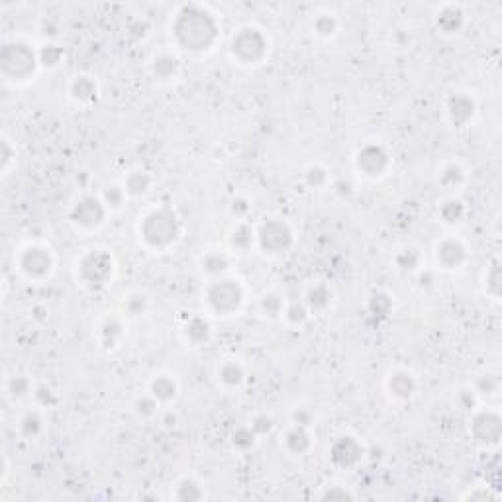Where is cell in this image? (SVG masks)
I'll return each mask as SVG.
<instances>
[{
  "label": "cell",
  "mask_w": 502,
  "mask_h": 502,
  "mask_svg": "<svg viewBox=\"0 0 502 502\" xmlns=\"http://www.w3.org/2000/svg\"><path fill=\"white\" fill-rule=\"evenodd\" d=\"M173 36L181 49L188 53H204L214 46L218 38V24L206 12L185 9L173 24Z\"/></svg>",
  "instance_id": "1"
},
{
  "label": "cell",
  "mask_w": 502,
  "mask_h": 502,
  "mask_svg": "<svg viewBox=\"0 0 502 502\" xmlns=\"http://www.w3.org/2000/svg\"><path fill=\"white\" fill-rule=\"evenodd\" d=\"M178 237H181V222L177 214L167 206L154 208L144 214V218H139V240L147 250L155 253L167 251L177 243Z\"/></svg>",
  "instance_id": "2"
},
{
  "label": "cell",
  "mask_w": 502,
  "mask_h": 502,
  "mask_svg": "<svg viewBox=\"0 0 502 502\" xmlns=\"http://www.w3.org/2000/svg\"><path fill=\"white\" fill-rule=\"evenodd\" d=\"M243 287L234 279H214L204 291V302L216 316H234L243 306Z\"/></svg>",
  "instance_id": "3"
},
{
  "label": "cell",
  "mask_w": 502,
  "mask_h": 502,
  "mask_svg": "<svg viewBox=\"0 0 502 502\" xmlns=\"http://www.w3.org/2000/svg\"><path fill=\"white\" fill-rule=\"evenodd\" d=\"M230 51L242 65H260L269 53V40L255 26H243L232 36Z\"/></svg>",
  "instance_id": "4"
},
{
  "label": "cell",
  "mask_w": 502,
  "mask_h": 502,
  "mask_svg": "<svg viewBox=\"0 0 502 502\" xmlns=\"http://www.w3.org/2000/svg\"><path fill=\"white\" fill-rule=\"evenodd\" d=\"M16 267L28 281L40 283L46 281L53 273L55 267V260L53 253L49 247L41 245V243H28L22 250L18 251Z\"/></svg>",
  "instance_id": "5"
},
{
  "label": "cell",
  "mask_w": 502,
  "mask_h": 502,
  "mask_svg": "<svg viewBox=\"0 0 502 502\" xmlns=\"http://www.w3.org/2000/svg\"><path fill=\"white\" fill-rule=\"evenodd\" d=\"M40 65V57L33 53V49L26 43H12L4 46L2 51V75L6 81L20 82L28 81L36 73V67Z\"/></svg>",
  "instance_id": "6"
},
{
  "label": "cell",
  "mask_w": 502,
  "mask_h": 502,
  "mask_svg": "<svg viewBox=\"0 0 502 502\" xmlns=\"http://www.w3.org/2000/svg\"><path fill=\"white\" fill-rule=\"evenodd\" d=\"M77 273L89 287H105L114 277V257L106 250H89L77 261Z\"/></svg>",
  "instance_id": "7"
},
{
  "label": "cell",
  "mask_w": 502,
  "mask_h": 502,
  "mask_svg": "<svg viewBox=\"0 0 502 502\" xmlns=\"http://www.w3.org/2000/svg\"><path fill=\"white\" fill-rule=\"evenodd\" d=\"M255 242L269 255H284L291 250L294 235L284 220L269 218L255 230Z\"/></svg>",
  "instance_id": "8"
},
{
  "label": "cell",
  "mask_w": 502,
  "mask_h": 502,
  "mask_svg": "<svg viewBox=\"0 0 502 502\" xmlns=\"http://www.w3.org/2000/svg\"><path fill=\"white\" fill-rule=\"evenodd\" d=\"M108 208L102 203L100 196H81L69 210V220L77 230L81 232H92L105 224Z\"/></svg>",
  "instance_id": "9"
},
{
  "label": "cell",
  "mask_w": 502,
  "mask_h": 502,
  "mask_svg": "<svg viewBox=\"0 0 502 502\" xmlns=\"http://www.w3.org/2000/svg\"><path fill=\"white\" fill-rule=\"evenodd\" d=\"M469 432L473 439L485 447L498 446L501 442V414L496 410H479L469 420Z\"/></svg>",
  "instance_id": "10"
},
{
  "label": "cell",
  "mask_w": 502,
  "mask_h": 502,
  "mask_svg": "<svg viewBox=\"0 0 502 502\" xmlns=\"http://www.w3.org/2000/svg\"><path fill=\"white\" fill-rule=\"evenodd\" d=\"M356 167L369 178H381L390 167V155L379 144H367L356 154Z\"/></svg>",
  "instance_id": "11"
},
{
  "label": "cell",
  "mask_w": 502,
  "mask_h": 502,
  "mask_svg": "<svg viewBox=\"0 0 502 502\" xmlns=\"http://www.w3.org/2000/svg\"><path fill=\"white\" fill-rule=\"evenodd\" d=\"M434 255H436V263L439 265V269L444 271H455V269H461V265L469 257V251L467 245L455 237V235H447L444 240H439L434 247Z\"/></svg>",
  "instance_id": "12"
},
{
  "label": "cell",
  "mask_w": 502,
  "mask_h": 502,
  "mask_svg": "<svg viewBox=\"0 0 502 502\" xmlns=\"http://www.w3.org/2000/svg\"><path fill=\"white\" fill-rule=\"evenodd\" d=\"M365 447L363 444L353 436H341L333 442L330 447V459L336 467L340 469H353L363 461Z\"/></svg>",
  "instance_id": "13"
},
{
  "label": "cell",
  "mask_w": 502,
  "mask_h": 502,
  "mask_svg": "<svg viewBox=\"0 0 502 502\" xmlns=\"http://www.w3.org/2000/svg\"><path fill=\"white\" fill-rule=\"evenodd\" d=\"M446 110L447 118L452 120L454 126H465L473 120V116L477 112V102L469 92H454L447 98Z\"/></svg>",
  "instance_id": "14"
},
{
  "label": "cell",
  "mask_w": 502,
  "mask_h": 502,
  "mask_svg": "<svg viewBox=\"0 0 502 502\" xmlns=\"http://www.w3.org/2000/svg\"><path fill=\"white\" fill-rule=\"evenodd\" d=\"M418 383L414 379V375L406 369H395L387 377V390L395 400H410L416 395Z\"/></svg>",
  "instance_id": "15"
},
{
  "label": "cell",
  "mask_w": 502,
  "mask_h": 502,
  "mask_svg": "<svg viewBox=\"0 0 502 502\" xmlns=\"http://www.w3.org/2000/svg\"><path fill=\"white\" fill-rule=\"evenodd\" d=\"M126 330H124V322L118 316H106L97 328V338L100 348L102 349H116L124 340Z\"/></svg>",
  "instance_id": "16"
},
{
  "label": "cell",
  "mask_w": 502,
  "mask_h": 502,
  "mask_svg": "<svg viewBox=\"0 0 502 502\" xmlns=\"http://www.w3.org/2000/svg\"><path fill=\"white\" fill-rule=\"evenodd\" d=\"M312 446H314L312 436H310V432H308V428H304V426H292L283 437L284 452L289 455H292V457H302V455H306L308 452L312 449Z\"/></svg>",
  "instance_id": "17"
},
{
  "label": "cell",
  "mask_w": 502,
  "mask_h": 502,
  "mask_svg": "<svg viewBox=\"0 0 502 502\" xmlns=\"http://www.w3.org/2000/svg\"><path fill=\"white\" fill-rule=\"evenodd\" d=\"M69 97L73 98L77 105H92L98 98V85L90 75H77L73 81L69 82Z\"/></svg>",
  "instance_id": "18"
},
{
  "label": "cell",
  "mask_w": 502,
  "mask_h": 502,
  "mask_svg": "<svg viewBox=\"0 0 502 502\" xmlns=\"http://www.w3.org/2000/svg\"><path fill=\"white\" fill-rule=\"evenodd\" d=\"M149 395L159 402V405H169L178 397V383L169 373H161L154 377L149 383Z\"/></svg>",
  "instance_id": "19"
},
{
  "label": "cell",
  "mask_w": 502,
  "mask_h": 502,
  "mask_svg": "<svg viewBox=\"0 0 502 502\" xmlns=\"http://www.w3.org/2000/svg\"><path fill=\"white\" fill-rule=\"evenodd\" d=\"M178 71H181V61H178L177 55H173L169 51L157 53L154 57V61H151V73H154L157 81H173L178 75Z\"/></svg>",
  "instance_id": "20"
},
{
  "label": "cell",
  "mask_w": 502,
  "mask_h": 502,
  "mask_svg": "<svg viewBox=\"0 0 502 502\" xmlns=\"http://www.w3.org/2000/svg\"><path fill=\"white\" fill-rule=\"evenodd\" d=\"M198 265H201L203 275L210 277V279H220L224 273H228L232 261H230V255H228L226 251L212 250L204 253Z\"/></svg>",
  "instance_id": "21"
},
{
  "label": "cell",
  "mask_w": 502,
  "mask_h": 502,
  "mask_svg": "<svg viewBox=\"0 0 502 502\" xmlns=\"http://www.w3.org/2000/svg\"><path fill=\"white\" fill-rule=\"evenodd\" d=\"M216 375H218V381L228 387V389H237L242 387L243 381H245V369L240 361L235 359H226L218 365L216 369Z\"/></svg>",
  "instance_id": "22"
},
{
  "label": "cell",
  "mask_w": 502,
  "mask_h": 502,
  "mask_svg": "<svg viewBox=\"0 0 502 502\" xmlns=\"http://www.w3.org/2000/svg\"><path fill=\"white\" fill-rule=\"evenodd\" d=\"M173 498L181 502H195L204 501L206 498V491H204L203 483L195 477H183L175 485V493Z\"/></svg>",
  "instance_id": "23"
},
{
  "label": "cell",
  "mask_w": 502,
  "mask_h": 502,
  "mask_svg": "<svg viewBox=\"0 0 502 502\" xmlns=\"http://www.w3.org/2000/svg\"><path fill=\"white\" fill-rule=\"evenodd\" d=\"M304 304L310 312H324L332 304V289L328 284H312L306 291Z\"/></svg>",
  "instance_id": "24"
},
{
  "label": "cell",
  "mask_w": 502,
  "mask_h": 502,
  "mask_svg": "<svg viewBox=\"0 0 502 502\" xmlns=\"http://www.w3.org/2000/svg\"><path fill=\"white\" fill-rule=\"evenodd\" d=\"M185 340L193 346H201V343H206L208 338H210V324L208 320L203 316H193L188 322L185 324Z\"/></svg>",
  "instance_id": "25"
},
{
  "label": "cell",
  "mask_w": 502,
  "mask_h": 502,
  "mask_svg": "<svg viewBox=\"0 0 502 502\" xmlns=\"http://www.w3.org/2000/svg\"><path fill=\"white\" fill-rule=\"evenodd\" d=\"M151 186V175L144 169L130 171L124 178V188L128 196H144Z\"/></svg>",
  "instance_id": "26"
},
{
  "label": "cell",
  "mask_w": 502,
  "mask_h": 502,
  "mask_svg": "<svg viewBox=\"0 0 502 502\" xmlns=\"http://www.w3.org/2000/svg\"><path fill=\"white\" fill-rule=\"evenodd\" d=\"M260 310L261 314L269 320H277L284 314V299L275 291L263 292L260 297Z\"/></svg>",
  "instance_id": "27"
},
{
  "label": "cell",
  "mask_w": 502,
  "mask_h": 502,
  "mask_svg": "<svg viewBox=\"0 0 502 502\" xmlns=\"http://www.w3.org/2000/svg\"><path fill=\"white\" fill-rule=\"evenodd\" d=\"M18 432L22 434V437L26 439H36L43 432V416L38 408L28 410V412L20 418L18 422Z\"/></svg>",
  "instance_id": "28"
},
{
  "label": "cell",
  "mask_w": 502,
  "mask_h": 502,
  "mask_svg": "<svg viewBox=\"0 0 502 502\" xmlns=\"http://www.w3.org/2000/svg\"><path fill=\"white\" fill-rule=\"evenodd\" d=\"M420 251L414 250V247H406V250L398 251L395 255V265H397V271L410 275V273L420 271Z\"/></svg>",
  "instance_id": "29"
},
{
  "label": "cell",
  "mask_w": 502,
  "mask_h": 502,
  "mask_svg": "<svg viewBox=\"0 0 502 502\" xmlns=\"http://www.w3.org/2000/svg\"><path fill=\"white\" fill-rule=\"evenodd\" d=\"M100 198H102V203H105V206L108 208V212H116V210H120L122 206H124L128 195H126L124 185H116V183H112V185H106L105 188H102Z\"/></svg>",
  "instance_id": "30"
},
{
  "label": "cell",
  "mask_w": 502,
  "mask_h": 502,
  "mask_svg": "<svg viewBox=\"0 0 502 502\" xmlns=\"http://www.w3.org/2000/svg\"><path fill=\"white\" fill-rule=\"evenodd\" d=\"M147 308H149V299H147V294H144V292L134 291L128 297H124V312H126V316H144L147 312Z\"/></svg>",
  "instance_id": "31"
},
{
  "label": "cell",
  "mask_w": 502,
  "mask_h": 502,
  "mask_svg": "<svg viewBox=\"0 0 502 502\" xmlns=\"http://www.w3.org/2000/svg\"><path fill=\"white\" fill-rule=\"evenodd\" d=\"M463 181H465V171H463L459 163L449 161L442 165V169H439V183L442 185L454 188V186L461 185Z\"/></svg>",
  "instance_id": "32"
},
{
  "label": "cell",
  "mask_w": 502,
  "mask_h": 502,
  "mask_svg": "<svg viewBox=\"0 0 502 502\" xmlns=\"http://www.w3.org/2000/svg\"><path fill=\"white\" fill-rule=\"evenodd\" d=\"M463 216H465V206L457 198H447L446 203H442L439 206V218L446 224H457L461 222Z\"/></svg>",
  "instance_id": "33"
},
{
  "label": "cell",
  "mask_w": 502,
  "mask_h": 502,
  "mask_svg": "<svg viewBox=\"0 0 502 502\" xmlns=\"http://www.w3.org/2000/svg\"><path fill=\"white\" fill-rule=\"evenodd\" d=\"M255 242V230L247 224H237L230 234V243L235 250H247Z\"/></svg>",
  "instance_id": "34"
},
{
  "label": "cell",
  "mask_w": 502,
  "mask_h": 502,
  "mask_svg": "<svg viewBox=\"0 0 502 502\" xmlns=\"http://www.w3.org/2000/svg\"><path fill=\"white\" fill-rule=\"evenodd\" d=\"M33 390L32 381L24 377V375H18V377H10L9 383H6V392L14 400H20V398H26L30 392Z\"/></svg>",
  "instance_id": "35"
},
{
  "label": "cell",
  "mask_w": 502,
  "mask_h": 502,
  "mask_svg": "<svg viewBox=\"0 0 502 502\" xmlns=\"http://www.w3.org/2000/svg\"><path fill=\"white\" fill-rule=\"evenodd\" d=\"M304 183H306L310 188H316V191H322L326 185H328V169H324L322 165H308L306 171H304Z\"/></svg>",
  "instance_id": "36"
},
{
  "label": "cell",
  "mask_w": 502,
  "mask_h": 502,
  "mask_svg": "<svg viewBox=\"0 0 502 502\" xmlns=\"http://www.w3.org/2000/svg\"><path fill=\"white\" fill-rule=\"evenodd\" d=\"M320 501H356L357 494L343 485H330L324 486V491L318 494Z\"/></svg>",
  "instance_id": "37"
},
{
  "label": "cell",
  "mask_w": 502,
  "mask_h": 502,
  "mask_svg": "<svg viewBox=\"0 0 502 502\" xmlns=\"http://www.w3.org/2000/svg\"><path fill=\"white\" fill-rule=\"evenodd\" d=\"M312 28H314V32L320 38H333L336 32H338V20L332 14H322V16H318L314 20Z\"/></svg>",
  "instance_id": "38"
},
{
  "label": "cell",
  "mask_w": 502,
  "mask_h": 502,
  "mask_svg": "<svg viewBox=\"0 0 502 502\" xmlns=\"http://www.w3.org/2000/svg\"><path fill=\"white\" fill-rule=\"evenodd\" d=\"M255 442H257V434H255L250 426H242V428H237L234 432V436H232V444H234L237 449H242V452L251 449V447L255 446Z\"/></svg>",
  "instance_id": "39"
},
{
  "label": "cell",
  "mask_w": 502,
  "mask_h": 502,
  "mask_svg": "<svg viewBox=\"0 0 502 502\" xmlns=\"http://www.w3.org/2000/svg\"><path fill=\"white\" fill-rule=\"evenodd\" d=\"M38 57H40V63L43 67H49V69H53V67L59 65V61L63 59V51H61V48L59 46H53V43H46L43 48L40 49V53H38Z\"/></svg>",
  "instance_id": "40"
},
{
  "label": "cell",
  "mask_w": 502,
  "mask_h": 502,
  "mask_svg": "<svg viewBox=\"0 0 502 502\" xmlns=\"http://www.w3.org/2000/svg\"><path fill=\"white\" fill-rule=\"evenodd\" d=\"M485 289L491 297L498 299V294H501V269H498V263H494L493 267L488 269V273L485 277Z\"/></svg>",
  "instance_id": "41"
},
{
  "label": "cell",
  "mask_w": 502,
  "mask_h": 502,
  "mask_svg": "<svg viewBox=\"0 0 502 502\" xmlns=\"http://www.w3.org/2000/svg\"><path fill=\"white\" fill-rule=\"evenodd\" d=\"M463 501H477V502H488V501H498V494L493 493L488 486H473L469 488V493L463 494Z\"/></svg>",
  "instance_id": "42"
},
{
  "label": "cell",
  "mask_w": 502,
  "mask_h": 502,
  "mask_svg": "<svg viewBox=\"0 0 502 502\" xmlns=\"http://www.w3.org/2000/svg\"><path fill=\"white\" fill-rule=\"evenodd\" d=\"M498 390V379L494 377V375H483V377H479L477 383H475V390L473 392H477V395H494Z\"/></svg>",
  "instance_id": "43"
},
{
  "label": "cell",
  "mask_w": 502,
  "mask_h": 502,
  "mask_svg": "<svg viewBox=\"0 0 502 502\" xmlns=\"http://www.w3.org/2000/svg\"><path fill=\"white\" fill-rule=\"evenodd\" d=\"M308 314H310V310L306 308V304H291L284 310V316L292 324H302L308 318Z\"/></svg>",
  "instance_id": "44"
},
{
  "label": "cell",
  "mask_w": 502,
  "mask_h": 502,
  "mask_svg": "<svg viewBox=\"0 0 502 502\" xmlns=\"http://www.w3.org/2000/svg\"><path fill=\"white\" fill-rule=\"evenodd\" d=\"M250 428L253 429L257 436H265V434H269V432L273 429V418L267 416V414H260V416H255V418L251 420Z\"/></svg>",
  "instance_id": "45"
},
{
  "label": "cell",
  "mask_w": 502,
  "mask_h": 502,
  "mask_svg": "<svg viewBox=\"0 0 502 502\" xmlns=\"http://www.w3.org/2000/svg\"><path fill=\"white\" fill-rule=\"evenodd\" d=\"M14 157H16V149L10 146L9 139L4 138L2 139V173H4V177L9 175L10 163L14 161Z\"/></svg>",
  "instance_id": "46"
},
{
  "label": "cell",
  "mask_w": 502,
  "mask_h": 502,
  "mask_svg": "<svg viewBox=\"0 0 502 502\" xmlns=\"http://www.w3.org/2000/svg\"><path fill=\"white\" fill-rule=\"evenodd\" d=\"M157 400H155L151 395L149 397H144V398H139L138 400V405H136V408H138V412L141 414V416H151V414L155 412V408H157Z\"/></svg>",
  "instance_id": "47"
},
{
  "label": "cell",
  "mask_w": 502,
  "mask_h": 502,
  "mask_svg": "<svg viewBox=\"0 0 502 502\" xmlns=\"http://www.w3.org/2000/svg\"><path fill=\"white\" fill-rule=\"evenodd\" d=\"M232 212H234L237 218H243V216L250 212V204L245 203V201H242V198H234V203H232Z\"/></svg>",
  "instance_id": "48"
}]
</instances>
